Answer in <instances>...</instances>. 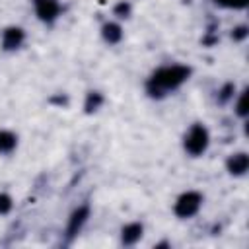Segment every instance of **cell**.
Segmentation results:
<instances>
[{
	"label": "cell",
	"instance_id": "obj_1",
	"mask_svg": "<svg viewBox=\"0 0 249 249\" xmlns=\"http://www.w3.org/2000/svg\"><path fill=\"white\" fill-rule=\"evenodd\" d=\"M191 66L187 64H167L158 68L148 80H146V91L150 97L161 99L167 93L179 89L191 76Z\"/></svg>",
	"mask_w": 249,
	"mask_h": 249
},
{
	"label": "cell",
	"instance_id": "obj_2",
	"mask_svg": "<svg viewBox=\"0 0 249 249\" xmlns=\"http://www.w3.org/2000/svg\"><path fill=\"white\" fill-rule=\"evenodd\" d=\"M210 146V132L202 123H195L187 128L183 136V148L191 158L202 156Z\"/></svg>",
	"mask_w": 249,
	"mask_h": 249
},
{
	"label": "cell",
	"instance_id": "obj_3",
	"mask_svg": "<svg viewBox=\"0 0 249 249\" xmlns=\"http://www.w3.org/2000/svg\"><path fill=\"white\" fill-rule=\"evenodd\" d=\"M202 200H204V198H202V195H200L198 191H185V193L179 195V198L175 200L173 212H175V216H179V218H183V220L193 218V216L200 210Z\"/></svg>",
	"mask_w": 249,
	"mask_h": 249
},
{
	"label": "cell",
	"instance_id": "obj_4",
	"mask_svg": "<svg viewBox=\"0 0 249 249\" xmlns=\"http://www.w3.org/2000/svg\"><path fill=\"white\" fill-rule=\"evenodd\" d=\"M33 8L37 18L43 23H54L60 16V2L58 0H33Z\"/></svg>",
	"mask_w": 249,
	"mask_h": 249
},
{
	"label": "cell",
	"instance_id": "obj_5",
	"mask_svg": "<svg viewBox=\"0 0 249 249\" xmlns=\"http://www.w3.org/2000/svg\"><path fill=\"white\" fill-rule=\"evenodd\" d=\"M88 218H89V204H82V206H78V208L70 214V218H68V224H66V235H68V237H74V235L84 228V224L88 222Z\"/></svg>",
	"mask_w": 249,
	"mask_h": 249
},
{
	"label": "cell",
	"instance_id": "obj_6",
	"mask_svg": "<svg viewBox=\"0 0 249 249\" xmlns=\"http://www.w3.org/2000/svg\"><path fill=\"white\" fill-rule=\"evenodd\" d=\"M23 41H25V31L21 27L10 25L2 31V49L4 51H16L23 45Z\"/></svg>",
	"mask_w": 249,
	"mask_h": 249
},
{
	"label": "cell",
	"instance_id": "obj_7",
	"mask_svg": "<svg viewBox=\"0 0 249 249\" xmlns=\"http://www.w3.org/2000/svg\"><path fill=\"white\" fill-rule=\"evenodd\" d=\"M226 169L233 177H243L249 169V156L247 152H235L226 160Z\"/></svg>",
	"mask_w": 249,
	"mask_h": 249
},
{
	"label": "cell",
	"instance_id": "obj_8",
	"mask_svg": "<svg viewBox=\"0 0 249 249\" xmlns=\"http://www.w3.org/2000/svg\"><path fill=\"white\" fill-rule=\"evenodd\" d=\"M101 37L109 45H117L123 41V27L117 21H105L101 25Z\"/></svg>",
	"mask_w": 249,
	"mask_h": 249
},
{
	"label": "cell",
	"instance_id": "obj_9",
	"mask_svg": "<svg viewBox=\"0 0 249 249\" xmlns=\"http://www.w3.org/2000/svg\"><path fill=\"white\" fill-rule=\"evenodd\" d=\"M142 231H144V226L140 222H130L121 230V241L124 245H134L136 241H140Z\"/></svg>",
	"mask_w": 249,
	"mask_h": 249
},
{
	"label": "cell",
	"instance_id": "obj_10",
	"mask_svg": "<svg viewBox=\"0 0 249 249\" xmlns=\"http://www.w3.org/2000/svg\"><path fill=\"white\" fill-rule=\"evenodd\" d=\"M235 95H237V88H235V84H233V82H226V84H222V88L218 89V93H216V101H218L220 105H228L230 101H233Z\"/></svg>",
	"mask_w": 249,
	"mask_h": 249
},
{
	"label": "cell",
	"instance_id": "obj_11",
	"mask_svg": "<svg viewBox=\"0 0 249 249\" xmlns=\"http://www.w3.org/2000/svg\"><path fill=\"white\" fill-rule=\"evenodd\" d=\"M18 146V136L12 130H0V154H12Z\"/></svg>",
	"mask_w": 249,
	"mask_h": 249
},
{
	"label": "cell",
	"instance_id": "obj_12",
	"mask_svg": "<svg viewBox=\"0 0 249 249\" xmlns=\"http://www.w3.org/2000/svg\"><path fill=\"white\" fill-rule=\"evenodd\" d=\"M233 113H235L239 119H245V117L249 115V111H247V91H245V89H241V91L233 97Z\"/></svg>",
	"mask_w": 249,
	"mask_h": 249
},
{
	"label": "cell",
	"instance_id": "obj_13",
	"mask_svg": "<svg viewBox=\"0 0 249 249\" xmlns=\"http://www.w3.org/2000/svg\"><path fill=\"white\" fill-rule=\"evenodd\" d=\"M103 95L99 93V91H89L88 95H86V101H84V109H86V113H95L101 105H103Z\"/></svg>",
	"mask_w": 249,
	"mask_h": 249
},
{
	"label": "cell",
	"instance_id": "obj_14",
	"mask_svg": "<svg viewBox=\"0 0 249 249\" xmlns=\"http://www.w3.org/2000/svg\"><path fill=\"white\" fill-rule=\"evenodd\" d=\"M130 12H132V6L128 2H124V0L117 2L115 8H113V16H117L119 19H126L130 16Z\"/></svg>",
	"mask_w": 249,
	"mask_h": 249
},
{
	"label": "cell",
	"instance_id": "obj_15",
	"mask_svg": "<svg viewBox=\"0 0 249 249\" xmlns=\"http://www.w3.org/2000/svg\"><path fill=\"white\" fill-rule=\"evenodd\" d=\"M247 35H249V27H247L245 23H239V25H235V27L231 29V39H233L235 43H243V41L247 39Z\"/></svg>",
	"mask_w": 249,
	"mask_h": 249
},
{
	"label": "cell",
	"instance_id": "obj_16",
	"mask_svg": "<svg viewBox=\"0 0 249 249\" xmlns=\"http://www.w3.org/2000/svg\"><path fill=\"white\" fill-rule=\"evenodd\" d=\"M214 2L224 8H230V10H245L249 4V0H214Z\"/></svg>",
	"mask_w": 249,
	"mask_h": 249
},
{
	"label": "cell",
	"instance_id": "obj_17",
	"mask_svg": "<svg viewBox=\"0 0 249 249\" xmlns=\"http://www.w3.org/2000/svg\"><path fill=\"white\" fill-rule=\"evenodd\" d=\"M14 208V198L8 193H0V214H8Z\"/></svg>",
	"mask_w": 249,
	"mask_h": 249
}]
</instances>
